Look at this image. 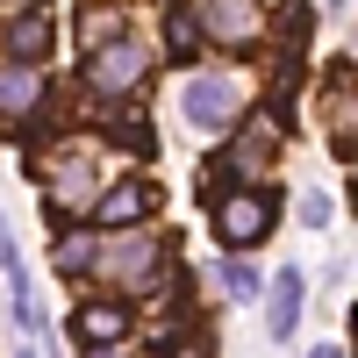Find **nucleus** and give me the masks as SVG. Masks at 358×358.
Here are the masks:
<instances>
[{
  "mask_svg": "<svg viewBox=\"0 0 358 358\" xmlns=\"http://www.w3.org/2000/svg\"><path fill=\"white\" fill-rule=\"evenodd\" d=\"M222 287H229V301H258L265 294V280L251 273V265H222Z\"/></svg>",
  "mask_w": 358,
  "mask_h": 358,
  "instance_id": "obj_14",
  "label": "nucleus"
},
{
  "mask_svg": "<svg viewBox=\"0 0 358 358\" xmlns=\"http://www.w3.org/2000/svg\"><path fill=\"white\" fill-rule=\"evenodd\" d=\"M201 36H215V43H258V8H251V0H208Z\"/></svg>",
  "mask_w": 358,
  "mask_h": 358,
  "instance_id": "obj_7",
  "label": "nucleus"
},
{
  "mask_svg": "<svg viewBox=\"0 0 358 358\" xmlns=\"http://www.w3.org/2000/svg\"><path fill=\"white\" fill-rule=\"evenodd\" d=\"M179 108H187V122H194V129H236V122H244V94H236L229 79H215V72L187 79Z\"/></svg>",
  "mask_w": 358,
  "mask_h": 358,
  "instance_id": "obj_3",
  "label": "nucleus"
},
{
  "mask_svg": "<svg viewBox=\"0 0 358 358\" xmlns=\"http://www.w3.org/2000/svg\"><path fill=\"white\" fill-rule=\"evenodd\" d=\"M101 265V273L115 280V287H122V294H143V287H158V265H165V236H115V244L94 258Z\"/></svg>",
  "mask_w": 358,
  "mask_h": 358,
  "instance_id": "obj_2",
  "label": "nucleus"
},
{
  "mask_svg": "<svg viewBox=\"0 0 358 358\" xmlns=\"http://www.w3.org/2000/svg\"><path fill=\"white\" fill-rule=\"evenodd\" d=\"M43 50H50V22H43V15L8 22V65H36Z\"/></svg>",
  "mask_w": 358,
  "mask_h": 358,
  "instance_id": "obj_10",
  "label": "nucleus"
},
{
  "mask_svg": "<svg viewBox=\"0 0 358 358\" xmlns=\"http://www.w3.org/2000/svg\"><path fill=\"white\" fill-rule=\"evenodd\" d=\"M179 358H208V351H201V344H187V351H179Z\"/></svg>",
  "mask_w": 358,
  "mask_h": 358,
  "instance_id": "obj_18",
  "label": "nucleus"
},
{
  "mask_svg": "<svg viewBox=\"0 0 358 358\" xmlns=\"http://www.w3.org/2000/svg\"><path fill=\"white\" fill-rule=\"evenodd\" d=\"M351 322H358V308H351Z\"/></svg>",
  "mask_w": 358,
  "mask_h": 358,
  "instance_id": "obj_21",
  "label": "nucleus"
},
{
  "mask_svg": "<svg viewBox=\"0 0 358 358\" xmlns=\"http://www.w3.org/2000/svg\"><path fill=\"white\" fill-rule=\"evenodd\" d=\"M0 273H8V280H22V251H15V236H8V222H0Z\"/></svg>",
  "mask_w": 358,
  "mask_h": 358,
  "instance_id": "obj_16",
  "label": "nucleus"
},
{
  "mask_svg": "<svg viewBox=\"0 0 358 358\" xmlns=\"http://www.w3.org/2000/svg\"><path fill=\"white\" fill-rule=\"evenodd\" d=\"M143 72H151V50H143L136 36H122V29H115L108 43H94V57H86V86H94V94H136L143 86Z\"/></svg>",
  "mask_w": 358,
  "mask_h": 358,
  "instance_id": "obj_1",
  "label": "nucleus"
},
{
  "mask_svg": "<svg viewBox=\"0 0 358 358\" xmlns=\"http://www.w3.org/2000/svg\"><path fill=\"white\" fill-rule=\"evenodd\" d=\"M50 258H57V273H94V258H101V236L94 229H65V236H57V244H50Z\"/></svg>",
  "mask_w": 358,
  "mask_h": 358,
  "instance_id": "obj_11",
  "label": "nucleus"
},
{
  "mask_svg": "<svg viewBox=\"0 0 358 358\" xmlns=\"http://www.w3.org/2000/svg\"><path fill=\"white\" fill-rule=\"evenodd\" d=\"M215 236H222L229 251L265 244V236H273V201H265V194H229V201H215Z\"/></svg>",
  "mask_w": 358,
  "mask_h": 358,
  "instance_id": "obj_4",
  "label": "nucleus"
},
{
  "mask_svg": "<svg viewBox=\"0 0 358 358\" xmlns=\"http://www.w3.org/2000/svg\"><path fill=\"white\" fill-rule=\"evenodd\" d=\"M301 301H308V280H301V265L273 273V287H265V337H273V344H287L294 330H301Z\"/></svg>",
  "mask_w": 358,
  "mask_h": 358,
  "instance_id": "obj_5",
  "label": "nucleus"
},
{
  "mask_svg": "<svg viewBox=\"0 0 358 358\" xmlns=\"http://www.w3.org/2000/svg\"><path fill=\"white\" fill-rule=\"evenodd\" d=\"M308 358H344V351H337V344H322V351H308Z\"/></svg>",
  "mask_w": 358,
  "mask_h": 358,
  "instance_id": "obj_17",
  "label": "nucleus"
},
{
  "mask_svg": "<svg viewBox=\"0 0 358 358\" xmlns=\"http://www.w3.org/2000/svg\"><path fill=\"white\" fill-rule=\"evenodd\" d=\"M165 43H172V57H194V43H201V22H194L187 8H172V15H165Z\"/></svg>",
  "mask_w": 358,
  "mask_h": 358,
  "instance_id": "obj_13",
  "label": "nucleus"
},
{
  "mask_svg": "<svg viewBox=\"0 0 358 358\" xmlns=\"http://www.w3.org/2000/svg\"><path fill=\"white\" fill-rule=\"evenodd\" d=\"M301 222L308 229H330V194H301Z\"/></svg>",
  "mask_w": 358,
  "mask_h": 358,
  "instance_id": "obj_15",
  "label": "nucleus"
},
{
  "mask_svg": "<svg viewBox=\"0 0 358 358\" xmlns=\"http://www.w3.org/2000/svg\"><path fill=\"white\" fill-rule=\"evenodd\" d=\"M94 358H115V351H108V344H94Z\"/></svg>",
  "mask_w": 358,
  "mask_h": 358,
  "instance_id": "obj_19",
  "label": "nucleus"
},
{
  "mask_svg": "<svg viewBox=\"0 0 358 358\" xmlns=\"http://www.w3.org/2000/svg\"><path fill=\"white\" fill-rule=\"evenodd\" d=\"M273 143H280V122H273V115H251V122H244V136H236V165H244V172H258L265 158H273Z\"/></svg>",
  "mask_w": 358,
  "mask_h": 358,
  "instance_id": "obj_12",
  "label": "nucleus"
},
{
  "mask_svg": "<svg viewBox=\"0 0 358 358\" xmlns=\"http://www.w3.org/2000/svg\"><path fill=\"white\" fill-rule=\"evenodd\" d=\"M72 330H79L86 351H94V344H122V337H129V308H122V301H86V308L72 315Z\"/></svg>",
  "mask_w": 358,
  "mask_h": 358,
  "instance_id": "obj_9",
  "label": "nucleus"
},
{
  "mask_svg": "<svg viewBox=\"0 0 358 358\" xmlns=\"http://www.w3.org/2000/svg\"><path fill=\"white\" fill-rule=\"evenodd\" d=\"M36 108H43V79H36V65H8V72H0V122H29Z\"/></svg>",
  "mask_w": 358,
  "mask_h": 358,
  "instance_id": "obj_8",
  "label": "nucleus"
},
{
  "mask_svg": "<svg viewBox=\"0 0 358 358\" xmlns=\"http://www.w3.org/2000/svg\"><path fill=\"white\" fill-rule=\"evenodd\" d=\"M15 358H36V351H15Z\"/></svg>",
  "mask_w": 358,
  "mask_h": 358,
  "instance_id": "obj_20",
  "label": "nucleus"
},
{
  "mask_svg": "<svg viewBox=\"0 0 358 358\" xmlns=\"http://www.w3.org/2000/svg\"><path fill=\"white\" fill-rule=\"evenodd\" d=\"M94 215H101L108 229H136L143 215H151V187H143V179H122V187L94 194Z\"/></svg>",
  "mask_w": 358,
  "mask_h": 358,
  "instance_id": "obj_6",
  "label": "nucleus"
}]
</instances>
